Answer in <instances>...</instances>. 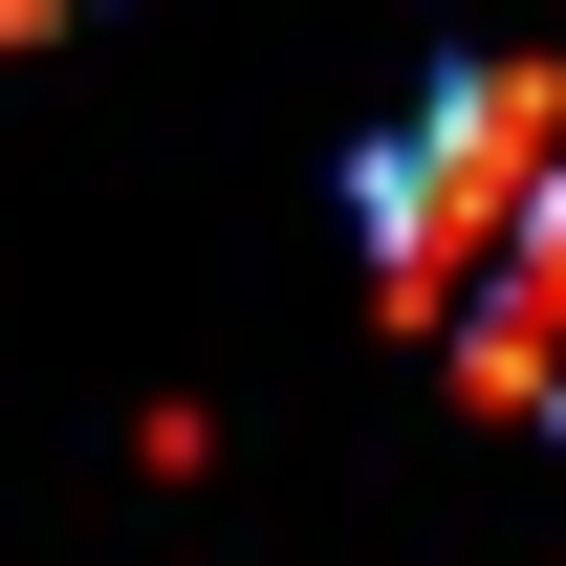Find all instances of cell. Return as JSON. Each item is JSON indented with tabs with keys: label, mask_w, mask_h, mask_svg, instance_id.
<instances>
[{
	"label": "cell",
	"mask_w": 566,
	"mask_h": 566,
	"mask_svg": "<svg viewBox=\"0 0 566 566\" xmlns=\"http://www.w3.org/2000/svg\"><path fill=\"white\" fill-rule=\"evenodd\" d=\"M44 22H87V0H0V44H44Z\"/></svg>",
	"instance_id": "1"
}]
</instances>
